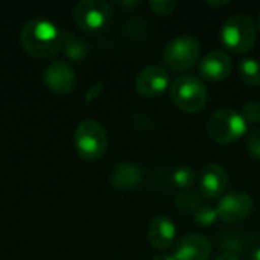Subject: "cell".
I'll use <instances>...</instances> for the list:
<instances>
[{
	"label": "cell",
	"instance_id": "6da1fadb",
	"mask_svg": "<svg viewBox=\"0 0 260 260\" xmlns=\"http://www.w3.org/2000/svg\"><path fill=\"white\" fill-rule=\"evenodd\" d=\"M64 32H61L52 21L35 18L29 20L20 32V43L23 50L37 59H47L55 56L62 49Z\"/></svg>",
	"mask_w": 260,
	"mask_h": 260
},
{
	"label": "cell",
	"instance_id": "7a4b0ae2",
	"mask_svg": "<svg viewBox=\"0 0 260 260\" xmlns=\"http://www.w3.org/2000/svg\"><path fill=\"white\" fill-rule=\"evenodd\" d=\"M256 38L257 26L248 14L232 15L222 24L221 41L224 47L235 55L248 53L254 47Z\"/></svg>",
	"mask_w": 260,
	"mask_h": 260
},
{
	"label": "cell",
	"instance_id": "3957f363",
	"mask_svg": "<svg viewBox=\"0 0 260 260\" xmlns=\"http://www.w3.org/2000/svg\"><path fill=\"white\" fill-rule=\"evenodd\" d=\"M207 87L195 75H181L171 84L172 102L186 113H198L207 104Z\"/></svg>",
	"mask_w": 260,
	"mask_h": 260
},
{
	"label": "cell",
	"instance_id": "277c9868",
	"mask_svg": "<svg viewBox=\"0 0 260 260\" xmlns=\"http://www.w3.org/2000/svg\"><path fill=\"white\" fill-rule=\"evenodd\" d=\"M248 129V123L241 113L232 108H221L215 111L207 120V134L209 137L219 143L227 145L241 139Z\"/></svg>",
	"mask_w": 260,
	"mask_h": 260
},
{
	"label": "cell",
	"instance_id": "5b68a950",
	"mask_svg": "<svg viewBox=\"0 0 260 260\" xmlns=\"http://www.w3.org/2000/svg\"><path fill=\"white\" fill-rule=\"evenodd\" d=\"M73 142L78 155L88 161L101 158L108 146L105 128L93 119L84 120L78 125L73 136Z\"/></svg>",
	"mask_w": 260,
	"mask_h": 260
},
{
	"label": "cell",
	"instance_id": "8992f818",
	"mask_svg": "<svg viewBox=\"0 0 260 260\" xmlns=\"http://www.w3.org/2000/svg\"><path fill=\"white\" fill-rule=\"evenodd\" d=\"M201 55V44L192 35H180L168 43L163 52L165 64L174 72L192 69Z\"/></svg>",
	"mask_w": 260,
	"mask_h": 260
},
{
	"label": "cell",
	"instance_id": "52a82bcc",
	"mask_svg": "<svg viewBox=\"0 0 260 260\" xmlns=\"http://www.w3.org/2000/svg\"><path fill=\"white\" fill-rule=\"evenodd\" d=\"M111 17V6L104 0H81L73 8V21L84 32H98L104 29Z\"/></svg>",
	"mask_w": 260,
	"mask_h": 260
},
{
	"label": "cell",
	"instance_id": "ba28073f",
	"mask_svg": "<svg viewBox=\"0 0 260 260\" xmlns=\"http://www.w3.org/2000/svg\"><path fill=\"white\" fill-rule=\"evenodd\" d=\"M218 216L227 224H235L247 219L253 212V200L245 192H230L224 195L218 206Z\"/></svg>",
	"mask_w": 260,
	"mask_h": 260
},
{
	"label": "cell",
	"instance_id": "9c48e42d",
	"mask_svg": "<svg viewBox=\"0 0 260 260\" xmlns=\"http://www.w3.org/2000/svg\"><path fill=\"white\" fill-rule=\"evenodd\" d=\"M171 87L169 73L158 66H149L140 70L136 76V90L143 98H158Z\"/></svg>",
	"mask_w": 260,
	"mask_h": 260
},
{
	"label": "cell",
	"instance_id": "30bf717a",
	"mask_svg": "<svg viewBox=\"0 0 260 260\" xmlns=\"http://www.w3.org/2000/svg\"><path fill=\"white\" fill-rule=\"evenodd\" d=\"M43 79L47 88L55 93L67 94L75 90L76 87V75L72 66L62 61L50 62L43 73Z\"/></svg>",
	"mask_w": 260,
	"mask_h": 260
},
{
	"label": "cell",
	"instance_id": "8fae6325",
	"mask_svg": "<svg viewBox=\"0 0 260 260\" xmlns=\"http://www.w3.org/2000/svg\"><path fill=\"white\" fill-rule=\"evenodd\" d=\"M212 254L210 241L198 233L183 236L175 248L172 257L175 260H207Z\"/></svg>",
	"mask_w": 260,
	"mask_h": 260
},
{
	"label": "cell",
	"instance_id": "7c38bea8",
	"mask_svg": "<svg viewBox=\"0 0 260 260\" xmlns=\"http://www.w3.org/2000/svg\"><path fill=\"white\" fill-rule=\"evenodd\" d=\"M200 193L206 198H219L229 186L227 171L216 165H206L200 172Z\"/></svg>",
	"mask_w": 260,
	"mask_h": 260
},
{
	"label": "cell",
	"instance_id": "4fadbf2b",
	"mask_svg": "<svg viewBox=\"0 0 260 260\" xmlns=\"http://www.w3.org/2000/svg\"><path fill=\"white\" fill-rule=\"evenodd\" d=\"M233 70L232 58L222 50H213L207 53L200 62V75L206 81L218 82L227 79Z\"/></svg>",
	"mask_w": 260,
	"mask_h": 260
},
{
	"label": "cell",
	"instance_id": "5bb4252c",
	"mask_svg": "<svg viewBox=\"0 0 260 260\" xmlns=\"http://www.w3.org/2000/svg\"><path fill=\"white\" fill-rule=\"evenodd\" d=\"M177 227L168 216H155L148 227V241L155 250H168L174 245Z\"/></svg>",
	"mask_w": 260,
	"mask_h": 260
},
{
	"label": "cell",
	"instance_id": "9a60e30c",
	"mask_svg": "<svg viewBox=\"0 0 260 260\" xmlns=\"http://www.w3.org/2000/svg\"><path fill=\"white\" fill-rule=\"evenodd\" d=\"M142 178H143L142 169L133 163H120L110 174V181L113 187L119 190L136 189L142 183Z\"/></svg>",
	"mask_w": 260,
	"mask_h": 260
},
{
	"label": "cell",
	"instance_id": "2e32d148",
	"mask_svg": "<svg viewBox=\"0 0 260 260\" xmlns=\"http://www.w3.org/2000/svg\"><path fill=\"white\" fill-rule=\"evenodd\" d=\"M62 49L66 52V56L73 59V61H81L88 55V46L85 41L78 38L72 32H64V40H62Z\"/></svg>",
	"mask_w": 260,
	"mask_h": 260
},
{
	"label": "cell",
	"instance_id": "e0dca14e",
	"mask_svg": "<svg viewBox=\"0 0 260 260\" xmlns=\"http://www.w3.org/2000/svg\"><path fill=\"white\" fill-rule=\"evenodd\" d=\"M239 78L250 87L260 85V62L256 58H244L238 64Z\"/></svg>",
	"mask_w": 260,
	"mask_h": 260
},
{
	"label": "cell",
	"instance_id": "ac0fdd59",
	"mask_svg": "<svg viewBox=\"0 0 260 260\" xmlns=\"http://www.w3.org/2000/svg\"><path fill=\"white\" fill-rule=\"evenodd\" d=\"M178 209L181 212H186V213H195L201 206H204L203 203V198H201V193H197V192H190V190H186V192H181L177 200H175Z\"/></svg>",
	"mask_w": 260,
	"mask_h": 260
},
{
	"label": "cell",
	"instance_id": "d6986e66",
	"mask_svg": "<svg viewBox=\"0 0 260 260\" xmlns=\"http://www.w3.org/2000/svg\"><path fill=\"white\" fill-rule=\"evenodd\" d=\"M172 181L177 187L187 190L197 183V172L190 166H180L178 169H175L172 175Z\"/></svg>",
	"mask_w": 260,
	"mask_h": 260
},
{
	"label": "cell",
	"instance_id": "ffe728a7",
	"mask_svg": "<svg viewBox=\"0 0 260 260\" xmlns=\"http://www.w3.org/2000/svg\"><path fill=\"white\" fill-rule=\"evenodd\" d=\"M193 218H195V222H197L198 225H203V227H210V225H213V224L219 219L218 210L213 209V207H210V206H207V204L201 206V207L193 213Z\"/></svg>",
	"mask_w": 260,
	"mask_h": 260
},
{
	"label": "cell",
	"instance_id": "44dd1931",
	"mask_svg": "<svg viewBox=\"0 0 260 260\" xmlns=\"http://www.w3.org/2000/svg\"><path fill=\"white\" fill-rule=\"evenodd\" d=\"M178 3L175 0H151L149 8L157 14V15H169L175 11Z\"/></svg>",
	"mask_w": 260,
	"mask_h": 260
},
{
	"label": "cell",
	"instance_id": "7402d4cb",
	"mask_svg": "<svg viewBox=\"0 0 260 260\" xmlns=\"http://www.w3.org/2000/svg\"><path fill=\"white\" fill-rule=\"evenodd\" d=\"M242 117L247 123H259L260 122V104L259 102H248L244 105L241 111Z\"/></svg>",
	"mask_w": 260,
	"mask_h": 260
},
{
	"label": "cell",
	"instance_id": "603a6c76",
	"mask_svg": "<svg viewBox=\"0 0 260 260\" xmlns=\"http://www.w3.org/2000/svg\"><path fill=\"white\" fill-rule=\"evenodd\" d=\"M247 149L253 158L260 160V129H256L254 133L250 134L247 142Z\"/></svg>",
	"mask_w": 260,
	"mask_h": 260
},
{
	"label": "cell",
	"instance_id": "cb8c5ba5",
	"mask_svg": "<svg viewBox=\"0 0 260 260\" xmlns=\"http://www.w3.org/2000/svg\"><path fill=\"white\" fill-rule=\"evenodd\" d=\"M102 88H104V84H102V82L94 84V85L90 88V91L87 93V101H91V99L98 98V96H99V93L102 91Z\"/></svg>",
	"mask_w": 260,
	"mask_h": 260
},
{
	"label": "cell",
	"instance_id": "d4e9b609",
	"mask_svg": "<svg viewBox=\"0 0 260 260\" xmlns=\"http://www.w3.org/2000/svg\"><path fill=\"white\" fill-rule=\"evenodd\" d=\"M215 260H239V257L233 253H224V254L218 256Z\"/></svg>",
	"mask_w": 260,
	"mask_h": 260
},
{
	"label": "cell",
	"instance_id": "484cf974",
	"mask_svg": "<svg viewBox=\"0 0 260 260\" xmlns=\"http://www.w3.org/2000/svg\"><path fill=\"white\" fill-rule=\"evenodd\" d=\"M151 260H175L172 257V254H166V253H160V254H155Z\"/></svg>",
	"mask_w": 260,
	"mask_h": 260
},
{
	"label": "cell",
	"instance_id": "4316f807",
	"mask_svg": "<svg viewBox=\"0 0 260 260\" xmlns=\"http://www.w3.org/2000/svg\"><path fill=\"white\" fill-rule=\"evenodd\" d=\"M230 2H206V5H209V6H225V5H229Z\"/></svg>",
	"mask_w": 260,
	"mask_h": 260
},
{
	"label": "cell",
	"instance_id": "83f0119b",
	"mask_svg": "<svg viewBox=\"0 0 260 260\" xmlns=\"http://www.w3.org/2000/svg\"><path fill=\"white\" fill-rule=\"evenodd\" d=\"M250 260H260V248L254 250V251L251 253V256H250Z\"/></svg>",
	"mask_w": 260,
	"mask_h": 260
},
{
	"label": "cell",
	"instance_id": "f1b7e54d",
	"mask_svg": "<svg viewBox=\"0 0 260 260\" xmlns=\"http://www.w3.org/2000/svg\"><path fill=\"white\" fill-rule=\"evenodd\" d=\"M259 30H260V17H259Z\"/></svg>",
	"mask_w": 260,
	"mask_h": 260
}]
</instances>
